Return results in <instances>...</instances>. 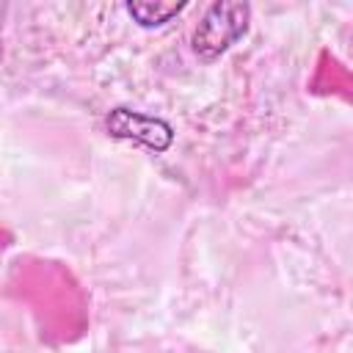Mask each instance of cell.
Returning <instances> with one entry per match:
<instances>
[{
  "mask_svg": "<svg viewBox=\"0 0 353 353\" xmlns=\"http://www.w3.org/2000/svg\"><path fill=\"white\" fill-rule=\"evenodd\" d=\"M251 3L243 0H218L210 3L190 33V50L199 61L212 63L226 55L251 28Z\"/></svg>",
  "mask_w": 353,
  "mask_h": 353,
  "instance_id": "6da1fadb",
  "label": "cell"
},
{
  "mask_svg": "<svg viewBox=\"0 0 353 353\" xmlns=\"http://www.w3.org/2000/svg\"><path fill=\"white\" fill-rule=\"evenodd\" d=\"M105 132L116 141H130L135 146L149 149L152 154H165L174 146V127L152 113L143 110H132V108H110L105 113Z\"/></svg>",
  "mask_w": 353,
  "mask_h": 353,
  "instance_id": "7a4b0ae2",
  "label": "cell"
},
{
  "mask_svg": "<svg viewBox=\"0 0 353 353\" xmlns=\"http://www.w3.org/2000/svg\"><path fill=\"white\" fill-rule=\"evenodd\" d=\"M185 8H188V3H163V0H130V3H124V11L130 14V19L143 30L165 28Z\"/></svg>",
  "mask_w": 353,
  "mask_h": 353,
  "instance_id": "3957f363",
  "label": "cell"
}]
</instances>
